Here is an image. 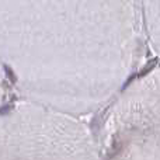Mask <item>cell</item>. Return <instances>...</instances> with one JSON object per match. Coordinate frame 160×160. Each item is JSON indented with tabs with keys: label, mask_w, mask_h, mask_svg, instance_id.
<instances>
[{
	"label": "cell",
	"mask_w": 160,
	"mask_h": 160,
	"mask_svg": "<svg viewBox=\"0 0 160 160\" xmlns=\"http://www.w3.org/2000/svg\"><path fill=\"white\" fill-rule=\"evenodd\" d=\"M0 160H97L83 118L25 100L0 118Z\"/></svg>",
	"instance_id": "cell-1"
},
{
	"label": "cell",
	"mask_w": 160,
	"mask_h": 160,
	"mask_svg": "<svg viewBox=\"0 0 160 160\" xmlns=\"http://www.w3.org/2000/svg\"><path fill=\"white\" fill-rule=\"evenodd\" d=\"M97 141V160H160V69L115 97Z\"/></svg>",
	"instance_id": "cell-2"
}]
</instances>
